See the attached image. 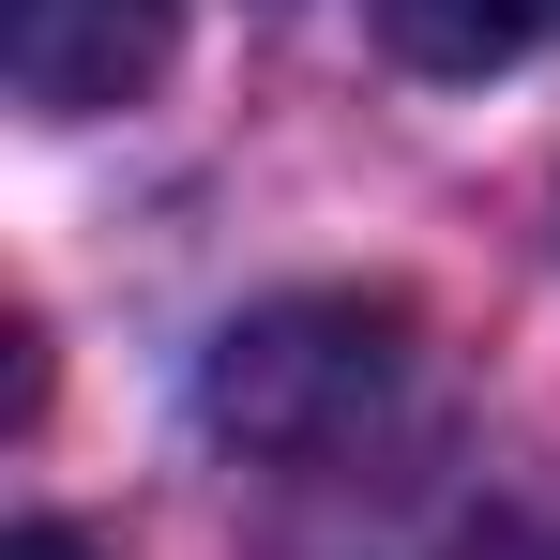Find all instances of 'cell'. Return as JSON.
<instances>
[{
  "mask_svg": "<svg viewBox=\"0 0 560 560\" xmlns=\"http://www.w3.org/2000/svg\"><path fill=\"white\" fill-rule=\"evenodd\" d=\"M183 0H15V106L31 121H106L167 77Z\"/></svg>",
  "mask_w": 560,
  "mask_h": 560,
  "instance_id": "7a4b0ae2",
  "label": "cell"
},
{
  "mask_svg": "<svg viewBox=\"0 0 560 560\" xmlns=\"http://www.w3.org/2000/svg\"><path fill=\"white\" fill-rule=\"evenodd\" d=\"M409 77H515L560 46V0H378Z\"/></svg>",
  "mask_w": 560,
  "mask_h": 560,
  "instance_id": "3957f363",
  "label": "cell"
},
{
  "mask_svg": "<svg viewBox=\"0 0 560 560\" xmlns=\"http://www.w3.org/2000/svg\"><path fill=\"white\" fill-rule=\"evenodd\" d=\"M0 560H106V546H77V530H15Z\"/></svg>",
  "mask_w": 560,
  "mask_h": 560,
  "instance_id": "277c9868",
  "label": "cell"
},
{
  "mask_svg": "<svg viewBox=\"0 0 560 560\" xmlns=\"http://www.w3.org/2000/svg\"><path fill=\"white\" fill-rule=\"evenodd\" d=\"M424 409V318L394 288H303V303H258L212 334L197 364V424L243 469H288V485H334V469H378Z\"/></svg>",
  "mask_w": 560,
  "mask_h": 560,
  "instance_id": "6da1fadb",
  "label": "cell"
}]
</instances>
